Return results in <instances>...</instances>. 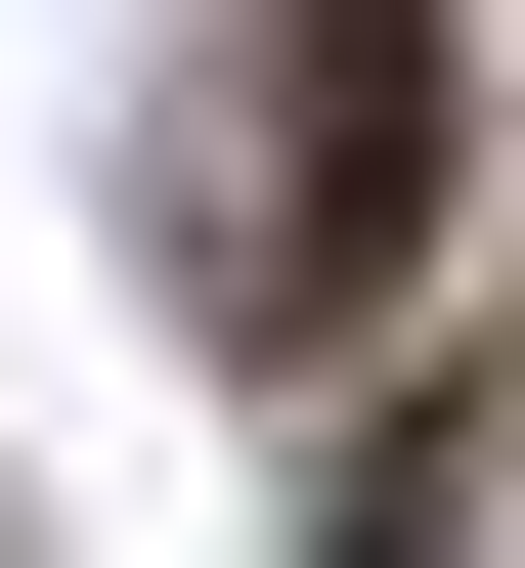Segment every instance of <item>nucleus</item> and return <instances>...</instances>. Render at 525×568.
Returning a JSON list of instances; mask_svg holds the SVG:
<instances>
[{
    "instance_id": "obj_1",
    "label": "nucleus",
    "mask_w": 525,
    "mask_h": 568,
    "mask_svg": "<svg viewBox=\"0 0 525 568\" xmlns=\"http://www.w3.org/2000/svg\"><path fill=\"white\" fill-rule=\"evenodd\" d=\"M175 263H220V351H351L438 263V0H263L220 132H175Z\"/></svg>"
}]
</instances>
